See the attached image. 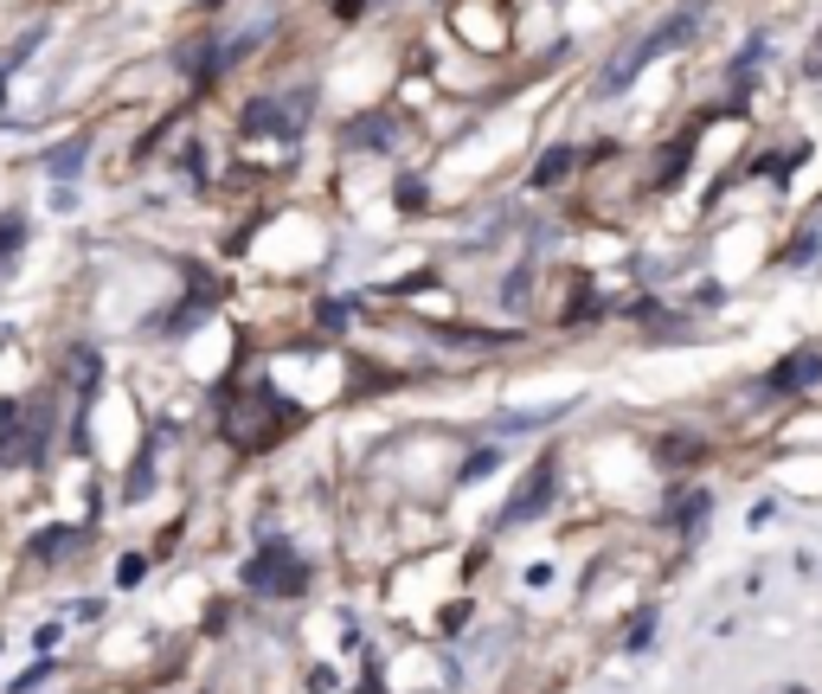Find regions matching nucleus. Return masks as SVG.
Returning <instances> with one entry per match:
<instances>
[{
  "mask_svg": "<svg viewBox=\"0 0 822 694\" xmlns=\"http://www.w3.org/2000/svg\"><path fill=\"white\" fill-rule=\"evenodd\" d=\"M141 572H148V559H141V554H123V559H116V585H136Z\"/></svg>",
  "mask_w": 822,
  "mask_h": 694,
  "instance_id": "nucleus-18",
  "label": "nucleus"
},
{
  "mask_svg": "<svg viewBox=\"0 0 822 694\" xmlns=\"http://www.w3.org/2000/svg\"><path fill=\"white\" fill-rule=\"evenodd\" d=\"M46 676H52V656H46V662H33V669H20V676L7 682V694H39V682H46Z\"/></svg>",
  "mask_w": 822,
  "mask_h": 694,
  "instance_id": "nucleus-16",
  "label": "nucleus"
},
{
  "mask_svg": "<svg viewBox=\"0 0 822 694\" xmlns=\"http://www.w3.org/2000/svg\"><path fill=\"white\" fill-rule=\"evenodd\" d=\"M501 302H527V271H514V277L501 283Z\"/></svg>",
  "mask_w": 822,
  "mask_h": 694,
  "instance_id": "nucleus-20",
  "label": "nucleus"
},
{
  "mask_svg": "<svg viewBox=\"0 0 822 694\" xmlns=\"http://www.w3.org/2000/svg\"><path fill=\"white\" fill-rule=\"evenodd\" d=\"M20 245H26V219H20V212H7V219H0V264H7Z\"/></svg>",
  "mask_w": 822,
  "mask_h": 694,
  "instance_id": "nucleus-15",
  "label": "nucleus"
},
{
  "mask_svg": "<svg viewBox=\"0 0 822 694\" xmlns=\"http://www.w3.org/2000/svg\"><path fill=\"white\" fill-rule=\"evenodd\" d=\"M148 488H154V444H141L136 470H129V483H123V501H141Z\"/></svg>",
  "mask_w": 822,
  "mask_h": 694,
  "instance_id": "nucleus-14",
  "label": "nucleus"
},
{
  "mask_svg": "<svg viewBox=\"0 0 822 694\" xmlns=\"http://www.w3.org/2000/svg\"><path fill=\"white\" fill-rule=\"evenodd\" d=\"M245 585H251L258 598H289V592L309 585V566L289 554V541H264V554L245 566Z\"/></svg>",
  "mask_w": 822,
  "mask_h": 694,
  "instance_id": "nucleus-3",
  "label": "nucleus"
},
{
  "mask_svg": "<svg viewBox=\"0 0 822 694\" xmlns=\"http://www.w3.org/2000/svg\"><path fill=\"white\" fill-rule=\"evenodd\" d=\"M482 470H495V450H476V457L463 463V476H482Z\"/></svg>",
  "mask_w": 822,
  "mask_h": 694,
  "instance_id": "nucleus-22",
  "label": "nucleus"
},
{
  "mask_svg": "<svg viewBox=\"0 0 822 694\" xmlns=\"http://www.w3.org/2000/svg\"><path fill=\"white\" fill-rule=\"evenodd\" d=\"M810 77H822V39H817V52H810Z\"/></svg>",
  "mask_w": 822,
  "mask_h": 694,
  "instance_id": "nucleus-23",
  "label": "nucleus"
},
{
  "mask_svg": "<svg viewBox=\"0 0 822 694\" xmlns=\"http://www.w3.org/2000/svg\"><path fill=\"white\" fill-rule=\"evenodd\" d=\"M97 373H103V360H97V347H71V380H77V393H84V399L97 393Z\"/></svg>",
  "mask_w": 822,
  "mask_h": 694,
  "instance_id": "nucleus-10",
  "label": "nucleus"
},
{
  "mask_svg": "<svg viewBox=\"0 0 822 694\" xmlns=\"http://www.w3.org/2000/svg\"><path fill=\"white\" fill-rule=\"evenodd\" d=\"M296 103H302V97H296ZM296 103H276V97H251V103H245V123H238V129H245V136H296V129H302V123H289V116H296Z\"/></svg>",
  "mask_w": 822,
  "mask_h": 694,
  "instance_id": "nucleus-6",
  "label": "nucleus"
},
{
  "mask_svg": "<svg viewBox=\"0 0 822 694\" xmlns=\"http://www.w3.org/2000/svg\"><path fill=\"white\" fill-rule=\"evenodd\" d=\"M771 52V39L758 33V39H746V52H739V65H733V90H752V77H758V59Z\"/></svg>",
  "mask_w": 822,
  "mask_h": 694,
  "instance_id": "nucleus-12",
  "label": "nucleus"
},
{
  "mask_svg": "<svg viewBox=\"0 0 822 694\" xmlns=\"http://www.w3.org/2000/svg\"><path fill=\"white\" fill-rule=\"evenodd\" d=\"M399 207H424V181H399Z\"/></svg>",
  "mask_w": 822,
  "mask_h": 694,
  "instance_id": "nucleus-21",
  "label": "nucleus"
},
{
  "mask_svg": "<svg viewBox=\"0 0 822 694\" xmlns=\"http://www.w3.org/2000/svg\"><path fill=\"white\" fill-rule=\"evenodd\" d=\"M552 488H559V483H552V463H534V476L521 483V495L501 508V528H527L534 515H547V508H552Z\"/></svg>",
  "mask_w": 822,
  "mask_h": 694,
  "instance_id": "nucleus-5",
  "label": "nucleus"
},
{
  "mask_svg": "<svg viewBox=\"0 0 822 694\" xmlns=\"http://www.w3.org/2000/svg\"><path fill=\"white\" fill-rule=\"evenodd\" d=\"M572 168H578V154H572V148H547V154H540V168H534V181H540V187H559Z\"/></svg>",
  "mask_w": 822,
  "mask_h": 694,
  "instance_id": "nucleus-11",
  "label": "nucleus"
},
{
  "mask_svg": "<svg viewBox=\"0 0 822 694\" xmlns=\"http://www.w3.org/2000/svg\"><path fill=\"white\" fill-rule=\"evenodd\" d=\"M649 636H656V618H649V611H636V624H630V636H623V649H630V656H643V649H649Z\"/></svg>",
  "mask_w": 822,
  "mask_h": 694,
  "instance_id": "nucleus-17",
  "label": "nucleus"
},
{
  "mask_svg": "<svg viewBox=\"0 0 822 694\" xmlns=\"http://www.w3.org/2000/svg\"><path fill=\"white\" fill-rule=\"evenodd\" d=\"M700 20H707V7H700V0H687L675 20H662L656 33H643V39H636V46H630L623 59H611V71L598 77V97H616V90H630V84H636V71L649 65V59H662V52H675V46H687V39L700 33Z\"/></svg>",
  "mask_w": 822,
  "mask_h": 694,
  "instance_id": "nucleus-1",
  "label": "nucleus"
},
{
  "mask_svg": "<svg viewBox=\"0 0 822 694\" xmlns=\"http://www.w3.org/2000/svg\"><path fill=\"white\" fill-rule=\"evenodd\" d=\"M84 154H90V136H65L52 154H46V174H52L59 187H71V181H77V168H84Z\"/></svg>",
  "mask_w": 822,
  "mask_h": 694,
  "instance_id": "nucleus-7",
  "label": "nucleus"
},
{
  "mask_svg": "<svg viewBox=\"0 0 822 694\" xmlns=\"http://www.w3.org/2000/svg\"><path fill=\"white\" fill-rule=\"evenodd\" d=\"M707 508H713V501H707V488H694L682 508H675V534H687V541H694V534H700V521H707Z\"/></svg>",
  "mask_w": 822,
  "mask_h": 694,
  "instance_id": "nucleus-13",
  "label": "nucleus"
},
{
  "mask_svg": "<svg viewBox=\"0 0 822 694\" xmlns=\"http://www.w3.org/2000/svg\"><path fill=\"white\" fill-rule=\"evenodd\" d=\"M289 406L276 399L271 386H251V393H225V437L232 444H271L276 431L289 424Z\"/></svg>",
  "mask_w": 822,
  "mask_h": 694,
  "instance_id": "nucleus-2",
  "label": "nucleus"
},
{
  "mask_svg": "<svg viewBox=\"0 0 822 694\" xmlns=\"http://www.w3.org/2000/svg\"><path fill=\"white\" fill-rule=\"evenodd\" d=\"M77 547H84V528H39V534L26 541L33 559H65V554H77Z\"/></svg>",
  "mask_w": 822,
  "mask_h": 694,
  "instance_id": "nucleus-8",
  "label": "nucleus"
},
{
  "mask_svg": "<svg viewBox=\"0 0 822 694\" xmlns=\"http://www.w3.org/2000/svg\"><path fill=\"white\" fill-rule=\"evenodd\" d=\"M822 380V347H797V354H784L771 373H764V399H784V393H804V386H817Z\"/></svg>",
  "mask_w": 822,
  "mask_h": 694,
  "instance_id": "nucleus-4",
  "label": "nucleus"
},
{
  "mask_svg": "<svg viewBox=\"0 0 822 694\" xmlns=\"http://www.w3.org/2000/svg\"><path fill=\"white\" fill-rule=\"evenodd\" d=\"M347 141H353V148H393L399 129H393V116H360V123L347 129Z\"/></svg>",
  "mask_w": 822,
  "mask_h": 694,
  "instance_id": "nucleus-9",
  "label": "nucleus"
},
{
  "mask_svg": "<svg viewBox=\"0 0 822 694\" xmlns=\"http://www.w3.org/2000/svg\"><path fill=\"white\" fill-rule=\"evenodd\" d=\"M59 636H65L59 624H39V630H33V649H39V656H52V649H59Z\"/></svg>",
  "mask_w": 822,
  "mask_h": 694,
  "instance_id": "nucleus-19",
  "label": "nucleus"
}]
</instances>
